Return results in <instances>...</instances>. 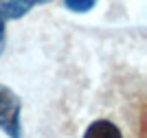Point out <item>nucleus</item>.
Listing matches in <instances>:
<instances>
[{
  "instance_id": "f257e3e1",
  "label": "nucleus",
  "mask_w": 147,
  "mask_h": 138,
  "mask_svg": "<svg viewBox=\"0 0 147 138\" xmlns=\"http://www.w3.org/2000/svg\"><path fill=\"white\" fill-rule=\"evenodd\" d=\"M0 129L9 138H22V101L5 83H0Z\"/></svg>"
},
{
  "instance_id": "f03ea898",
  "label": "nucleus",
  "mask_w": 147,
  "mask_h": 138,
  "mask_svg": "<svg viewBox=\"0 0 147 138\" xmlns=\"http://www.w3.org/2000/svg\"><path fill=\"white\" fill-rule=\"evenodd\" d=\"M84 138H123V134L117 123H112L108 118H97L86 127Z\"/></svg>"
},
{
  "instance_id": "7ed1b4c3",
  "label": "nucleus",
  "mask_w": 147,
  "mask_h": 138,
  "mask_svg": "<svg viewBox=\"0 0 147 138\" xmlns=\"http://www.w3.org/2000/svg\"><path fill=\"white\" fill-rule=\"evenodd\" d=\"M49 2L51 0H11V5L7 7L5 13H2V18L5 20H20V18H24L33 7L49 5Z\"/></svg>"
},
{
  "instance_id": "20e7f679",
  "label": "nucleus",
  "mask_w": 147,
  "mask_h": 138,
  "mask_svg": "<svg viewBox=\"0 0 147 138\" xmlns=\"http://www.w3.org/2000/svg\"><path fill=\"white\" fill-rule=\"evenodd\" d=\"M61 2H64V7L68 11H73V13H88L97 5V0H61Z\"/></svg>"
},
{
  "instance_id": "39448f33",
  "label": "nucleus",
  "mask_w": 147,
  "mask_h": 138,
  "mask_svg": "<svg viewBox=\"0 0 147 138\" xmlns=\"http://www.w3.org/2000/svg\"><path fill=\"white\" fill-rule=\"evenodd\" d=\"M5 46H7V20L0 15V55L5 53Z\"/></svg>"
}]
</instances>
